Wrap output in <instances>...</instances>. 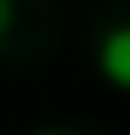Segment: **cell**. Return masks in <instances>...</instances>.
<instances>
[{
    "label": "cell",
    "instance_id": "6da1fadb",
    "mask_svg": "<svg viewBox=\"0 0 130 135\" xmlns=\"http://www.w3.org/2000/svg\"><path fill=\"white\" fill-rule=\"evenodd\" d=\"M99 68L114 88H130V26H114L99 42Z\"/></svg>",
    "mask_w": 130,
    "mask_h": 135
},
{
    "label": "cell",
    "instance_id": "7a4b0ae2",
    "mask_svg": "<svg viewBox=\"0 0 130 135\" xmlns=\"http://www.w3.org/2000/svg\"><path fill=\"white\" fill-rule=\"evenodd\" d=\"M11 21H16V5H11V0H0V36L11 31Z\"/></svg>",
    "mask_w": 130,
    "mask_h": 135
}]
</instances>
